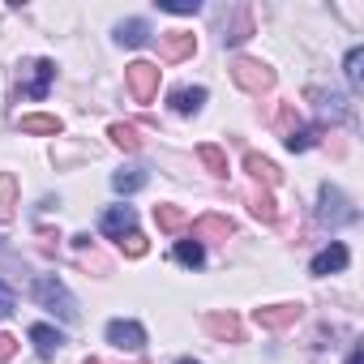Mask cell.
<instances>
[{"label":"cell","instance_id":"obj_1","mask_svg":"<svg viewBox=\"0 0 364 364\" xmlns=\"http://www.w3.org/2000/svg\"><path fill=\"white\" fill-rule=\"evenodd\" d=\"M35 300H39L43 309H52L60 321H77V300L69 296V287H65L56 274H39V279H35Z\"/></svg>","mask_w":364,"mask_h":364},{"label":"cell","instance_id":"obj_2","mask_svg":"<svg viewBox=\"0 0 364 364\" xmlns=\"http://www.w3.org/2000/svg\"><path fill=\"white\" fill-rule=\"evenodd\" d=\"M232 82L245 95H266V90H274V69L262 65V60H253V56H236L232 60Z\"/></svg>","mask_w":364,"mask_h":364},{"label":"cell","instance_id":"obj_3","mask_svg":"<svg viewBox=\"0 0 364 364\" xmlns=\"http://www.w3.org/2000/svg\"><path fill=\"white\" fill-rule=\"evenodd\" d=\"M124 82H129V95H133L137 103H150V99L159 95V65L133 60V65L124 69Z\"/></svg>","mask_w":364,"mask_h":364},{"label":"cell","instance_id":"obj_4","mask_svg":"<svg viewBox=\"0 0 364 364\" xmlns=\"http://www.w3.org/2000/svg\"><path fill=\"white\" fill-rule=\"evenodd\" d=\"M317 215L326 219V223H355V210H351V202L343 198V189H334V185H321V193H317Z\"/></svg>","mask_w":364,"mask_h":364},{"label":"cell","instance_id":"obj_5","mask_svg":"<svg viewBox=\"0 0 364 364\" xmlns=\"http://www.w3.org/2000/svg\"><path fill=\"white\" fill-rule=\"evenodd\" d=\"M309 99L317 103V116L321 120H330V124H343V120H351V103H347V95H338V90H309Z\"/></svg>","mask_w":364,"mask_h":364},{"label":"cell","instance_id":"obj_6","mask_svg":"<svg viewBox=\"0 0 364 364\" xmlns=\"http://www.w3.org/2000/svg\"><path fill=\"white\" fill-rule=\"evenodd\" d=\"M300 313H304V304H266V309H253V321L262 330H287L300 321Z\"/></svg>","mask_w":364,"mask_h":364},{"label":"cell","instance_id":"obj_7","mask_svg":"<svg viewBox=\"0 0 364 364\" xmlns=\"http://www.w3.org/2000/svg\"><path fill=\"white\" fill-rule=\"evenodd\" d=\"M107 343L120 347V351H141V347H146V330H141L137 321L116 317V321H107Z\"/></svg>","mask_w":364,"mask_h":364},{"label":"cell","instance_id":"obj_8","mask_svg":"<svg viewBox=\"0 0 364 364\" xmlns=\"http://www.w3.org/2000/svg\"><path fill=\"white\" fill-rule=\"evenodd\" d=\"M99 232H103V236H112V240H120V236L137 232V215H133V206H112V210H103Z\"/></svg>","mask_w":364,"mask_h":364},{"label":"cell","instance_id":"obj_9","mask_svg":"<svg viewBox=\"0 0 364 364\" xmlns=\"http://www.w3.org/2000/svg\"><path fill=\"white\" fill-rule=\"evenodd\" d=\"M219 343H245V326H240V317L236 313H206V321H202Z\"/></svg>","mask_w":364,"mask_h":364},{"label":"cell","instance_id":"obj_10","mask_svg":"<svg viewBox=\"0 0 364 364\" xmlns=\"http://www.w3.org/2000/svg\"><path fill=\"white\" fill-rule=\"evenodd\" d=\"M198 52V39L185 35V31H171V35H159V56L163 60H189Z\"/></svg>","mask_w":364,"mask_h":364},{"label":"cell","instance_id":"obj_11","mask_svg":"<svg viewBox=\"0 0 364 364\" xmlns=\"http://www.w3.org/2000/svg\"><path fill=\"white\" fill-rule=\"evenodd\" d=\"M347 262H351V253H347V245H330V249H321L313 262H309V270L321 279V274H338V270H347Z\"/></svg>","mask_w":364,"mask_h":364},{"label":"cell","instance_id":"obj_12","mask_svg":"<svg viewBox=\"0 0 364 364\" xmlns=\"http://www.w3.org/2000/svg\"><path fill=\"white\" fill-rule=\"evenodd\" d=\"M236 232V223L228 219V215H202L198 223H193V236H198V245L202 240H228Z\"/></svg>","mask_w":364,"mask_h":364},{"label":"cell","instance_id":"obj_13","mask_svg":"<svg viewBox=\"0 0 364 364\" xmlns=\"http://www.w3.org/2000/svg\"><path fill=\"white\" fill-rule=\"evenodd\" d=\"M245 171H249L253 180H262V185H279V180H283V171H279L266 154H257V150L245 154Z\"/></svg>","mask_w":364,"mask_h":364},{"label":"cell","instance_id":"obj_14","mask_svg":"<svg viewBox=\"0 0 364 364\" xmlns=\"http://www.w3.org/2000/svg\"><path fill=\"white\" fill-rule=\"evenodd\" d=\"M202 103H206V86H180V90H171V107H176L180 116L202 112Z\"/></svg>","mask_w":364,"mask_h":364},{"label":"cell","instance_id":"obj_15","mask_svg":"<svg viewBox=\"0 0 364 364\" xmlns=\"http://www.w3.org/2000/svg\"><path fill=\"white\" fill-rule=\"evenodd\" d=\"M18 129H22V133H43V137H56V133H60V116L31 112V116H18Z\"/></svg>","mask_w":364,"mask_h":364},{"label":"cell","instance_id":"obj_16","mask_svg":"<svg viewBox=\"0 0 364 364\" xmlns=\"http://www.w3.org/2000/svg\"><path fill=\"white\" fill-rule=\"evenodd\" d=\"M31 343H35V351H39L43 360H52V355L60 351L65 334H60V330H52V326H31Z\"/></svg>","mask_w":364,"mask_h":364},{"label":"cell","instance_id":"obj_17","mask_svg":"<svg viewBox=\"0 0 364 364\" xmlns=\"http://www.w3.org/2000/svg\"><path fill=\"white\" fill-rule=\"evenodd\" d=\"M31 69H35V77L26 82V99H43L48 86H52V77H56V65L52 60H35Z\"/></svg>","mask_w":364,"mask_h":364},{"label":"cell","instance_id":"obj_18","mask_svg":"<svg viewBox=\"0 0 364 364\" xmlns=\"http://www.w3.org/2000/svg\"><path fill=\"white\" fill-rule=\"evenodd\" d=\"M154 223H159V232L176 236V232H185V228H189V215L180 210V206H154Z\"/></svg>","mask_w":364,"mask_h":364},{"label":"cell","instance_id":"obj_19","mask_svg":"<svg viewBox=\"0 0 364 364\" xmlns=\"http://www.w3.org/2000/svg\"><path fill=\"white\" fill-rule=\"evenodd\" d=\"M18 210V180L14 171H0V223H9Z\"/></svg>","mask_w":364,"mask_h":364},{"label":"cell","instance_id":"obj_20","mask_svg":"<svg viewBox=\"0 0 364 364\" xmlns=\"http://www.w3.org/2000/svg\"><path fill=\"white\" fill-rule=\"evenodd\" d=\"M146 167H124V171H116L112 176V189L116 193H137V189H146Z\"/></svg>","mask_w":364,"mask_h":364},{"label":"cell","instance_id":"obj_21","mask_svg":"<svg viewBox=\"0 0 364 364\" xmlns=\"http://www.w3.org/2000/svg\"><path fill=\"white\" fill-rule=\"evenodd\" d=\"M249 210H253L262 223H274V219H279V206H274L270 189H253V193H249Z\"/></svg>","mask_w":364,"mask_h":364},{"label":"cell","instance_id":"obj_22","mask_svg":"<svg viewBox=\"0 0 364 364\" xmlns=\"http://www.w3.org/2000/svg\"><path fill=\"white\" fill-rule=\"evenodd\" d=\"M116 39H120L124 48H141V43L150 39V26H146L141 18H133V22H120V31H116Z\"/></svg>","mask_w":364,"mask_h":364},{"label":"cell","instance_id":"obj_23","mask_svg":"<svg viewBox=\"0 0 364 364\" xmlns=\"http://www.w3.org/2000/svg\"><path fill=\"white\" fill-rule=\"evenodd\" d=\"M176 262L189 266V270H198V266L206 262V249H202L198 240H180V245H176Z\"/></svg>","mask_w":364,"mask_h":364},{"label":"cell","instance_id":"obj_24","mask_svg":"<svg viewBox=\"0 0 364 364\" xmlns=\"http://www.w3.org/2000/svg\"><path fill=\"white\" fill-rule=\"evenodd\" d=\"M198 159L206 163V171H215V176H228V154H223V146H198Z\"/></svg>","mask_w":364,"mask_h":364},{"label":"cell","instance_id":"obj_25","mask_svg":"<svg viewBox=\"0 0 364 364\" xmlns=\"http://www.w3.org/2000/svg\"><path fill=\"white\" fill-rule=\"evenodd\" d=\"M107 137H112V141H116L120 150H129V154H133V150L141 146V137H137V129H133V124H120V120H116V124L107 129Z\"/></svg>","mask_w":364,"mask_h":364},{"label":"cell","instance_id":"obj_26","mask_svg":"<svg viewBox=\"0 0 364 364\" xmlns=\"http://www.w3.org/2000/svg\"><path fill=\"white\" fill-rule=\"evenodd\" d=\"M249 31H253V18H249V9H240V14H236V26H228L223 43H245V39H249Z\"/></svg>","mask_w":364,"mask_h":364},{"label":"cell","instance_id":"obj_27","mask_svg":"<svg viewBox=\"0 0 364 364\" xmlns=\"http://www.w3.org/2000/svg\"><path fill=\"white\" fill-rule=\"evenodd\" d=\"M360 65H364V48H351V52H347V60H343V69H347V82H351V86H360V82H364V69H360Z\"/></svg>","mask_w":364,"mask_h":364},{"label":"cell","instance_id":"obj_28","mask_svg":"<svg viewBox=\"0 0 364 364\" xmlns=\"http://www.w3.org/2000/svg\"><path fill=\"white\" fill-rule=\"evenodd\" d=\"M274 124L283 129V137H291V133L300 129V112H296L291 103H283V107H279V116H274Z\"/></svg>","mask_w":364,"mask_h":364},{"label":"cell","instance_id":"obj_29","mask_svg":"<svg viewBox=\"0 0 364 364\" xmlns=\"http://www.w3.org/2000/svg\"><path fill=\"white\" fill-rule=\"evenodd\" d=\"M116 245H120V249H124V257H146V249H150V245H146V236H141V232H129V236H120V240H116Z\"/></svg>","mask_w":364,"mask_h":364},{"label":"cell","instance_id":"obj_30","mask_svg":"<svg viewBox=\"0 0 364 364\" xmlns=\"http://www.w3.org/2000/svg\"><path fill=\"white\" fill-rule=\"evenodd\" d=\"M283 141H287V150H313V141H317V129H304V124H300V129H296L291 137H283Z\"/></svg>","mask_w":364,"mask_h":364},{"label":"cell","instance_id":"obj_31","mask_svg":"<svg viewBox=\"0 0 364 364\" xmlns=\"http://www.w3.org/2000/svg\"><path fill=\"white\" fill-rule=\"evenodd\" d=\"M159 9L163 14H198L202 0H159Z\"/></svg>","mask_w":364,"mask_h":364},{"label":"cell","instance_id":"obj_32","mask_svg":"<svg viewBox=\"0 0 364 364\" xmlns=\"http://www.w3.org/2000/svg\"><path fill=\"white\" fill-rule=\"evenodd\" d=\"M14 309H18V296H14V287L5 279H0V317H9Z\"/></svg>","mask_w":364,"mask_h":364},{"label":"cell","instance_id":"obj_33","mask_svg":"<svg viewBox=\"0 0 364 364\" xmlns=\"http://www.w3.org/2000/svg\"><path fill=\"white\" fill-rule=\"evenodd\" d=\"M14 355H18V338L14 334H0V364L14 360Z\"/></svg>","mask_w":364,"mask_h":364},{"label":"cell","instance_id":"obj_34","mask_svg":"<svg viewBox=\"0 0 364 364\" xmlns=\"http://www.w3.org/2000/svg\"><path fill=\"white\" fill-rule=\"evenodd\" d=\"M360 360H364V351H360V347H351V355H347V364H360Z\"/></svg>","mask_w":364,"mask_h":364},{"label":"cell","instance_id":"obj_35","mask_svg":"<svg viewBox=\"0 0 364 364\" xmlns=\"http://www.w3.org/2000/svg\"><path fill=\"white\" fill-rule=\"evenodd\" d=\"M176 364H198V360H176Z\"/></svg>","mask_w":364,"mask_h":364},{"label":"cell","instance_id":"obj_36","mask_svg":"<svg viewBox=\"0 0 364 364\" xmlns=\"http://www.w3.org/2000/svg\"><path fill=\"white\" fill-rule=\"evenodd\" d=\"M133 364H146V360H133Z\"/></svg>","mask_w":364,"mask_h":364}]
</instances>
